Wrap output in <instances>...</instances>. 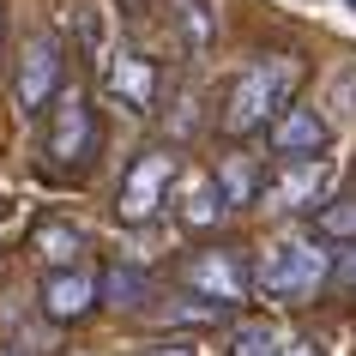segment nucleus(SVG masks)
Here are the masks:
<instances>
[{"mask_svg":"<svg viewBox=\"0 0 356 356\" xmlns=\"http://www.w3.org/2000/svg\"><path fill=\"white\" fill-rule=\"evenodd\" d=\"M332 109H338V115H356V67L332 73Z\"/></svg>","mask_w":356,"mask_h":356,"instance_id":"obj_19","label":"nucleus"},{"mask_svg":"<svg viewBox=\"0 0 356 356\" xmlns=\"http://www.w3.org/2000/svg\"><path fill=\"white\" fill-rule=\"evenodd\" d=\"M97 272L85 266H55L49 278H42V314L49 320H85L97 308Z\"/></svg>","mask_w":356,"mask_h":356,"instance_id":"obj_9","label":"nucleus"},{"mask_svg":"<svg viewBox=\"0 0 356 356\" xmlns=\"http://www.w3.org/2000/svg\"><path fill=\"white\" fill-rule=\"evenodd\" d=\"M145 356H200V350H193V344H181V338H169V344H151Z\"/></svg>","mask_w":356,"mask_h":356,"instance_id":"obj_22","label":"nucleus"},{"mask_svg":"<svg viewBox=\"0 0 356 356\" xmlns=\"http://www.w3.org/2000/svg\"><path fill=\"white\" fill-rule=\"evenodd\" d=\"M60 85H67V42H60L55 31H37V37L24 42V55H19V79H13L19 115H42V109L60 97Z\"/></svg>","mask_w":356,"mask_h":356,"instance_id":"obj_4","label":"nucleus"},{"mask_svg":"<svg viewBox=\"0 0 356 356\" xmlns=\"http://www.w3.org/2000/svg\"><path fill=\"white\" fill-rule=\"evenodd\" d=\"M344 6H350V13H356V0H344Z\"/></svg>","mask_w":356,"mask_h":356,"instance_id":"obj_24","label":"nucleus"},{"mask_svg":"<svg viewBox=\"0 0 356 356\" xmlns=\"http://www.w3.org/2000/svg\"><path fill=\"white\" fill-rule=\"evenodd\" d=\"M163 6H169V31L181 37V49H193V55H211V42H218L211 0H163Z\"/></svg>","mask_w":356,"mask_h":356,"instance_id":"obj_11","label":"nucleus"},{"mask_svg":"<svg viewBox=\"0 0 356 356\" xmlns=\"http://www.w3.org/2000/svg\"><path fill=\"white\" fill-rule=\"evenodd\" d=\"M42 157L55 169H85L97 157V109H91L85 91L60 85L55 109H49V145H42Z\"/></svg>","mask_w":356,"mask_h":356,"instance_id":"obj_3","label":"nucleus"},{"mask_svg":"<svg viewBox=\"0 0 356 356\" xmlns=\"http://www.w3.org/2000/svg\"><path fill=\"white\" fill-rule=\"evenodd\" d=\"M326 278H338L344 290H356V242H350V248H344V254L332 260V272H326Z\"/></svg>","mask_w":356,"mask_h":356,"instance_id":"obj_20","label":"nucleus"},{"mask_svg":"<svg viewBox=\"0 0 356 356\" xmlns=\"http://www.w3.org/2000/svg\"><path fill=\"white\" fill-rule=\"evenodd\" d=\"M314 229H320V236H332V242H356V200H338V206H320Z\"/></svg>","mask_w":356,"mask_h":356,"instance_id":"obj_18","label":"nucleus"},{"mask_svg":"<svg viewBox=\"0 0 356 356\" xmlns=\"http://www.w3.org/2000/svg\"><path fill=\"white\" fill-rule=\"evenodd\" d=\"M272 356H320V344H314V338H290V344L278 338V350H272Z\"/></svg>","mask_w":356,"mask_h":356,"instance_id":"obj_21","label":"nucleus"},{"mask_svg":"<svg viewBox=\"0 0 356 356\" xmlns=\"http://www.w3.org/2000/svg\"><path fill=\"white\" fill-rule=\"evenodd\" d=\"M188 290L206 296L211 308H229V302H248L254 290V266H248L242 248H206L188 260Z\"/></svg>","mask_w":356,"mask_h":356,"instance_id":"obj_5","label":"nucleus"},{"mask_svg":"<svg viewBox=\"0 0 356 356\" xmlns=\"http://www.w3.org/2000/svg\"><path fill=\"white\" fill-rule=\"evenodd\" d=\"M326 139H332V127H326L314 109H302V103H284V109L266 121V145L278 151V157H320Z\"/></svg>","mask_w":356,"mask_h":356,"instance_id":"obj_8","label":"nucleus"},{"mask_svg":"<svg viewBox=\"0 0 356 356\" xmlns=\"http://www.w3.org/2000/svg\"><path fill=\"white\" fill-rule=\"evenodd\" d=\"M103 91H109L121 109L151 115L157 103H163V67H157L151 55H139V49H121V55L109 60V73H103Z\"/></svg>","mask_w":356,"mask_h":356,"instance_id":"obj_7","label":"nucleus"},{"mask_svg":"<svg viewBox=\"0 0 356 356\" xmlns=\"http://www.w3.org/2000/svg\"><path fill=\"white\" fill-rule=\"evenodd\" d=\"M211 181H218V200H224V211H242V206H254V200H260V163H254L248 151L224 157Z\"/></svg>","mask_w":356,"mask_h":356,"instance_id":"obj_12","label":"nucleus"},{"mask_svg":"<svg viewBox=\"0 0 356 356\" xmlns=\"http://www.w3.org/2000/svg\"><path fill=\"white\" fill-rule=\"evenodd\" d=\"M0 42H6V6H0Z\"/></svg>","mask_w":356,"mask_h":356,"instance_id":"obj_23","label":"nucleus"},{"mask_svg":"<svg viewBox=\"0 0 356 356\" xmlns=\"http://www.w3.org/2000/svg\"><path fill=\"white\" fill-rule=\"evenodd\" d=\"M37 254H42L49 272H55V266H73L79 254H85V236H79L73 224H42L37 229Z\"/></svg>","mask_w":356,"mask_h":356,"instance_id":"obj_15","label":"nucleus"},{"mask_svg":"<svg viewBox=\"0 0 356 356\" xmlns=\"http://www.w3.org/2000/svg\"><path fill=\"white\" fill-rule=\"evenodd\" d=\"M272 350H278V326L272 320H242L224 344V356H272Z\"/></svg>","mask_w":356,"mask_h":356,"instance_id":"obj_16","label":"nucleus"},{"mask_svg":"<svg viewBox=\"0 0 356 356\" xmlns=\"http://www.w3.org/2000/svg\"><path fill=\"white\" fill-rule=\"evenodd\" d=\"M97 296L109 302V308H139V302L151 296V278L139 272L133 260H115L103 278H97Z\"/></svg>","mask_w":356,"mask_h":356,"instance_id":"obj_13","label":"nucleus"},{"mask_svg":"<svg viewBox=\"0 0 356 356\" xmlns=\"http://www.w3.org/2000/svg\"><path fill=\"white\" fill-rule=\"evenodd\" d=\"M296 85H302V55H260L254 67H242V79L229 85L224 133H236V139L266 133V121L296 97Z\"/></svg>","mask_w":356,"mask_h":356,"instance_id":"obj_1","label":"nucleus"},{"mask_svg":"<svg viewBox=\"0 0 356 356\" xmlns=\"http://www.w3.org/2000/svg\"><path fill=\"white\" fill-rule=\"evenodd\" d=\"M320 188H326V163L320 157H284V169L266 188V206L272 211H302V206L320 200Z\"/></svg>","mask_w":356,"mask_h":356,"instance_id":"obj_10","label":"nucleus"},{"mask_svg":"<svg viewBox=\"0 0 356 356\" xmlns=\"http://www.w3.org/2000/svg\"><path fill=\"white\" fill-rule=\"evenodd\" d=\"M67 19H73V31H79V55H85V60H97L103 49H109V31H103V13H97L91 0H73V13H67Z\"/></svg>","mask_w":356,"mask_h":356,"instance_id":"obj_17","label":"nucleus"},{"mask_svg":"<svg viewBox=\"0 0 356 356\" xmlns=\"http://www.w3.org/2000/svg\"><path fill=\"white\" fill-rule=\"evenodd\" d=\"M169 188H175V157H169V151L133 157L127 181H121V224H151V218L169 206Z\"/></svg>","mask_w":356,"mask_h":356,"instance_id":"obj_6","label":"nucleus"},{"mask_svg":"<svg viewBox=\"0 0 356 356\" xmlns=\"http://www.w3.org/2000/svg\"><path fill=\"white\" fill-rule=\"evenodd\" d=\"M326 272H332V260H326L314 242L284 236V242H272L260 254V266H254V290H260L266 302H308L320 284H326Z\"/></svg>","mask_w":356,"mask_h":356,"instance_id":"obj_2","label":"nucleus"},{"mask_svg":"<svg viewBox=\"0 0 356 356\" xmlns=\"http://www.w3.org/2000/svg\"><path fill=\"white\" fill-rule=\"evenodd\" d=\"M224 218V200H218V181H206V175H193L188 188H181V224L188 229H211Z\"/></svg>","mask_w":356,"mask_h":356,"instance_id":"obj_14","label":"nucleus"}]
</instances>
